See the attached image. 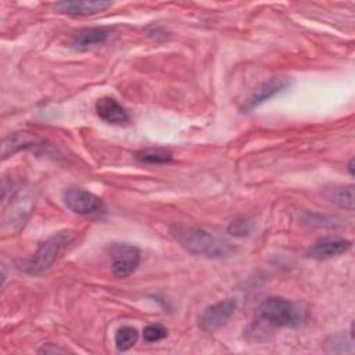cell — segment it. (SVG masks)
I'll list each match as a JSON object with an SVG mask.
<instances>
[{
	"instance_id": "cell-1",
	"label": "cell",
	"mask_w": 355,
	"mask_h": 355,
	"mask_svg": "<svg viewBox=\"0 0 355 355\" xmlns=\"http://www.w3.org/2000/svg\"><path fill=\"white\" fill-rule=\"evenodd\" d=\"M169 233L175 241L194 255L209 259H222L230 257L234 251L233 245L227 240L197 226L183 223L172 225L169 227Z\"/></svg>"
},
{
	"instance_id": "cell-2",
	"label": "cell",
	"mask_w": 355,
	"mask_h": 355,
	"mask_svg": "<svg viewBox=\"0 0 355 355\" xmlns=\"http://www.w3.org/2000/svg\"><path fill=\"white\" fill-rule=\"evenodd\" d=\"M73 230H61L47 237L39 248L26 259L18 262V268L28 275H40L51 268L60 254L75 240Z\"/></svg>"
},
{
	"instance_id": "cell-3",
	"label": "cell",
	"mask_w": 355,
	"mask_h": 355,
	"mask_svg": "<svg viewBox=\"0 0 355 355\" xmlns=\"http://www.w3.org/2000/svg\"><path fill=\"white\" fill-rule=\"evenodd\" d=\"M258 322L270 327L294 329L305 322L304 311L293 301L283 297H269L263 300L255 312Z\"/></svg>"
},
{
	"instance_id": "cell-4",
	"label": "cell",
	"mask_w": 355,
	"mask_h": 355,
	"mask_svg": "<svg viewBox=\"0 0 355 355\" xmlns=\"http://www.w3.org/2000/svg\"><path fill=\"white\" fill-rule=\"evenodd\" d=\"M111 269L116 277L130 276L140 265V250L128 243H114L110 247Z\"/></svg>"
},
{
	"instance_id": "cell-5",
	"label": "cell",
	"mask_w": 355,
	"mask_h": 355,
	"mask_svg": "<svg viewBox=\"0 0 355 355\" xmlns=\"http://www.w3.org/2000/svg\"><path fill=\"white\" fill-rule=\"evenodd\" d=\"M236 308L237 302L233 298H226L211 304L198 316V327L207 333L218 330L233 316Z\"/></svg>"
},
{
	"instance_id": "cell-6",
	"label": "cell",
	"mask_w": 355,
	"mask_h": 355,
	"mask_svg": "<svg viewBox=\"0 0 355 355\" xmlns=\"http://www.w3.org/2000/svg\"><path fill=\"white\" fill-rule=\"evenodd\" d=\"M62 200L68 209L79 215L97 214L104 209V202L100 197L79 187L67 189L62 194Z\"/></svg>"
},
{
	"instance_id": "cell-7",
	"label": "cell",
	"mask_w": 355,
	"mask_h": 355,
	"mask_svg": "<svg viewBox=\"0 0 355 355\" xmlns=\"http://www.w3.org/2000/svg\"><path fill=\"white\" fill-rule=\"evenodd\" d=\"M290 86V80L286 78H272L263 83H261L241 104V111L250 112L254 108L259 107L265 101L284 92Z\"/></svg>"
},
{
	"instance_id": "cell-8",
	"label": "cell",
	"mask_w": 355,
	"mask_h": 355,
	"mask_svg": "<svg viewBox=\"0 0 355 355\" xmlns=\"http://www.w3.org/2000/svg\"><path fill=\"white\" fill-rule=\"evenodd\" d=\"M351 245V241L343 237H324L315 241L306 250L305 255L316 261H326L345 254Z\"/></svg>"
},
{
	"instance_id": "cell-9",
	"label": "cell",
	"mask_w": 355,
	"mask_h": 355,
	"mask_svg": "<svg viewBox=\"0 0 355 355\" xmlns=\"http://www.w3.org/2000/svg\"><path fill=\"white\" fill-rule=\"evenodd\" d=\"M114 3L97 0V1H87V0H73V1H58L55 3V10L61 14H67L71 17H89L98 12H103L112 7Z\"/></svg>"
},
{
	"instance_id": "cell-10",
	"label": "cell",
	"mask_w": 355,
	"mask_h": 355,
	"mask_svg": "<svg viewBox=\"0 0 355 355\" xmlns=\"http://www.w3.org/2000/svg\"><path fill=\"white\" fill-rule=\"evenodd\" d=\"M111 31L105 26H89L78 31L72 37V47L76 51H87L108 40Z\"/></svg>"
},
{
	"instance_id": "cell-11",
	"label": "cell",
	"mask_w": 355,
	"mask_h": 355,
	"mask_svg": "<svg viewBox=\"0 0 355 355\" xmlns=\"http://www.w3.org/2000/svg\"><path fill=\"white\" fill-rule=\"evenodd\" d=\"M96 112L107 123L122 125L129 121V114L114 97L104 96L96 101Z\"/></svg>"
},
{
	"instance_id": "cell-12",
	"label": "cell",
	"mask_w": 355,
	"mask_h": 355,
	"mask_svg": "<svg viewBox=\"0 0 355 355\" xmlns=\"http://www.w3.org/2000/svg\"><path fill=\"white\" fill-rule=\"evenodd\" d=\"M43 141L36 137L35 135H31L28 132H14L10 136H7L3 141V148H1V157L3 159L7 158L8 155L14 154L18 150L26 148V147H33L39 146Z\"/></svg>"
},
{
	"instance_id": "cell-13",
	"label": "cell",
	"mask_w": 355,
	"mask_h": 355,
	"mask_svg": "<svg viewBox=\"0 0 355 355\" xmlns=\"http://www.w3.org/2000/svg\"><path fill=\"white\" fill-rule=\"evenodd\" d=\"M135 158L143 164L161 165V164L171 162L172 154L162 148H146L135 153Z\"/></svg>"
},
{
	"instance_id": "cell-14",
	"label": "cell",
	"mask_w": 355,
	"mask_h": 355,
	"mask_svg": "<svg viewBox=\"0 0 355 355\" xmlns=\"http://www.w3.org/2000/svg\"><path fill=\"white\" fill-rule=\"evenodd\" d=\"M139 340V333L132 326H122L115 333V347L118 351L130 349Z\"/></svg>"
},
{
	"instance_id": "cell-15",
	"label": "cell",
	"mask_w": 355,
	"mask_h": 355,
	"mask_svg": "<svg viewBox=\"0 0 355 355\" xmlns=\"http://www.w3.org/2000/svg\"><path fill=\"white\" fill-rule=\"evenodd\" d=\"M330 198L338 207L352 211L354 209V186L349 184V186H344V187H336L331 191Z\"/></svg>"
},
{
	"instance_id": "cell-16",
	"label": "cell",
	"mask_w": 355,
	"mask_h": 355,
	"mask_svg": "<svg viewBox=\"0 0 355 355\" xmlns=\"http://www.w3.org/2000/svg\"><path fill=\"white\" fill-rule=\"evenodd\" d=\"M168 336V329L161 323H151L143 329V338L147 343H157Z\"/></svg>"
},
{
	"instance_id": "cell-17",
	"label": "cell",
	"mask_w": 355,
	"mask_h": 355,
	"mask_svg": "<svg viewBox=\"0 0 355 355\" xmlns=\"http://www.w3.org/2000/svg\"><path fill=\"white\" fill-rule=\"evenodd\" d=\"M227 232L234 237L248 236L251 232V222L247 218H237L230 222L227 226Z\"/></svg>"
},
{
	"instance_id": "cell-18",
	"label": "cell",
	"mask_w": 355,
	"mask_h": 355,
	"mask_svg": "<svg viewBox=\"0 0 355 355\" xmlns=\"http://www.w3.org/2000/svg\"><path fill=\"white\" fill-rule=\"evenodd\" d=\"M39 352H44V354H53V352H67V349H64V348H60V347H54V344H51V343H49V344H46V345H43L40 349H39Z\"/></svg>"
},
{
	"instance_id": "cell-19",
	"label": "cell",
	"mask_w": 355,
	"mask_h": 355,
	"mask_svg": "<svg viewBox=\"0 0 355 355\" xmlns=\"http://www.w3.org/2000/svg\"><path fill=\"white\" fill-rule=\"evenodd\" d=\"M347 168H348V172H349L351 175H354V159H352V158L348 161V166H347Z\"/></svg>"
}]
</instances>
